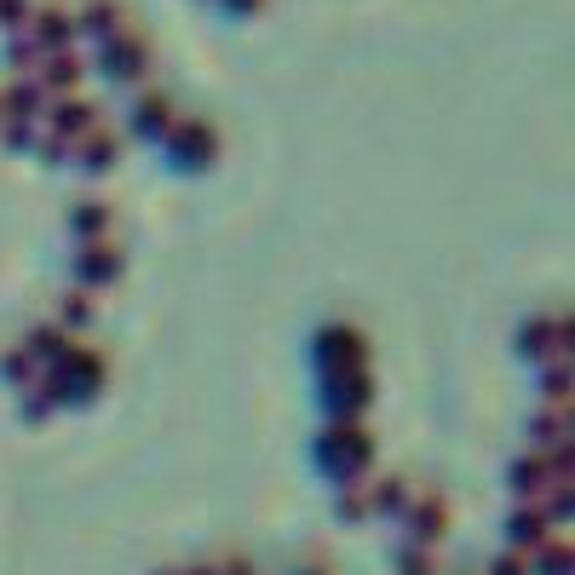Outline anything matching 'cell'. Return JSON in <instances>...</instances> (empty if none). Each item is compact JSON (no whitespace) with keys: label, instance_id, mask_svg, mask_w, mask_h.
I'll return each mask as SVG.
<instances>
[{"label":"cell","instance_id":"cell-1","mask_svg":"<svg viewBox=\"0 0 575 575\" xmlns=\"http://www.w3.org/2000/svg\"><path fill=\"white\" fill-rule=\"evenodd\" d=\"M368 455H374V437H368L363 426H351V420H340L334 432L322 437V460H328V466H340V472L368 466Z\"/></svg>","mask_w":575,"mask_h":575},{"label":"cell","instance_id":"cell-2","mask_svg":"<svg viewBox=\"0 0 575 575\" xmlns=\"http://www.w3.org/2000/svg\"><path fill=\"white\" fill-rule=\"evenodd\" d=\"M443 529H449V506L437 501V495H426V501H414V506H409V535L420 541V547H432Z\"/></svg>","mask_w":575,"mask_h":575},{"label":"cell","instance_id":"cell-3","mask_svg":"<svg viewBox=\"0 0 575 575\" xmlns=\"http://www.w3.org/2000/svg\"><path fill=\"white\" fill-rule=\"evenodd\" d=\"M322 357L334 368H357L363 363V334H357V328H328V334H322Z\"/></svg>","mask_w":575,"mask_h":575},{"label":"cell","instance_id":"cell-4","mask_svg":"<svg viewBox=\"0 0 575 575\" xmlns=\"http://www.w3.org/2000/svg\"><path fill=\"white\" fill-rule=\"evenodd\" d=\"M75 81H81V58H75V52H46V58H41V92L46 87L69 92Z\"/></svg>","mask_w":575,"mask_h":575},{"label":"cell","instance_id":"cell-5","mask_svg":"<svg viewBox=\"0 0 575 575\" xmlns=\"http://www.w3.org/2000/svg\"><path fill=\"white\" fill-rule=\"evenodd\" d=\"M173 150L190 161H207L213 156V127H207V121H179V127H173Z\"/></svg>","mask_w":575,"mask_h":575},{"label":"cell","instance_id":"cell-6","mask_svg":"<svg viewBox=\"0 0 575 575\" xmlns=\"http://www.w3.org/2000/svg\"><path fill=\"white\" fill-rule=\"evenodd\" d=\"M98 104H87V98H64L58 110H52V127L58 133H87V127H98Z\"/></svg>","mask_w":575,"mask_h":575},{"label":"cell","instance_id":"cell-7","mask_svg":"<svg viewBox=\"0 0 575 575\" xmlns=\"http://www.w3.org/2000/svg\"><path fill=\"white\" fill-rule=\"evenodd\" d=\"M368 391H374V386H368V374H363V368H340V380H334V409H340V414L363 409V403H368Z\"/></svg>","mask_w":575,"mask_h":575},{"label":"cell","instance_id":"cell-8","mask_svg":"<svg viewBox=\"0 0 575 575\" xmlns=\"http://www.w3.org/2000/svg\"><path fill=\"white\" fill-rule=\"evenodd\" d=\"M144 64H150V52H144V41L138 35H121V41L110 46V75H144Z\"/></svg>","mask_w":575,"mask_h":575},{"label":"cell","instance_id":"cell-9","mask_svg":"<svg viewBox=\"0 0 575 575\" xmlns=\"http://www.w3.org/2000/svg\"><path fill=\"white\" fill-rule=\"evenodd\" d=\"M69 12L64 6H46V12H35V41L41 46H52V52H64V41H69Z\"/></svg>","mask_w":575,"mask_h":575},{"label":"cell","instance_id":"cell-10","mask_svg":"<svg viewBox=\"0 0 575 575\" xmlns=\"http://www.w3.org/2000/svg\"><path fill=\"white\" fill-rule=\"evenodd\" d=\"M121 271V248L115 242H92L87 253H81V276H92V282H104V276Z\"/></svg>","mask_w":575,"mask_h":575},{"label":"cell","instance_id":"cell-11","mask_svg":"<svg viewBox=\"0 0 575 575\" xmlns=\"http://www.w3.org/2000/svg\"><path fill=\"white\" fill-rule=\"evenodd\" d=\"M512 541H524V547H541V541H547V529H552V518L547 512H541V506H524V512H518V518H512Z\"/></svg>","mask_w":575,"mask_h":575},{"label":"cell","instance_id":"cell-12","mask_svg":"<svg viewBox=\"0 0 575 575\" xmlns=\"http://www.w3.org/2000/svg\"><path fill=\"white\" fill-rule=\"evenodd\" d=\"M110 156H115V133L104 121L87 127V133H81V161H87V167H110Z\"/></svg>","mask_w":575,"mask_h":575},{"label":"cell","instance_id":"cell-13","mask_svg":"<svg viewBox=\"0 0 575 575\" xmlns=\"http://www.w3.org/2000/svg\"><path fill=\"white\" fill-rule=\"evenodd\" d=\"M547 483H552L547 460H524V466H512V489H518V495H535V489H547Z\"/></svg>","mask_w":575,"mask_h":575},{"label":"cell","instance_id":"cell-14","mask_svg":"<svg viewBox=\"0 0 575 575\" xmlns=\"http://www.w3.org/2000/svg\"><path fill=\"white\" fill-rule=\"evenodd\" d=\"M535 564H541V575H570V541H564V535H558V541H541V558H535Z\"/></svg>","mask_w":575,"mask_h":575},{"label":"cell","instance_id":"cell-15","mask_svg":"<svg viewBox=\"0 0 575 575\" xmlns=\"http://www.w3.org/2000/svg\"><path fill=\"white\" fill-rule=\"evenodd\" d=\"M69 340H64V328H35L29 334V357H64Z\"/></svg>","mask_w":575,"mask_h":575},{"label":"cell","instance_id":"cell-16","mask_svg":"<svg viewBox=\"0 0 575 575\" xmlns=\"http://www.w3.org/2000/svg\"><path fill=\"white\" fill-rule=\"evenodd\" d=\"M58 317H64V322H87L92 317V294H81V288L58 294Z\"/></svg>","mask_w":575,"mask_h":575},{"label":"cell","instance_id":"cell-17","mask_svg":"<svg viewBox=\"0 0 575 575\" xmlns=\"http://www.w3.org/2000/svg\"><path fill=\"white\" fill-rule=\"evenodd\" d=\"M75 225L81 230H110V202H81L75 207Z\"/></svg>","mask_w":575,"mask_h":575},{"label":"cell","instance_id":"cell-18","mask_svg":"<svg viewBox=\"0 0 575 575\" xmlns=\"http://www.w3.org/2000/svg\"><path fill=\"white\" fill-rule=\"evenodd\" d=\"M115 23H121L115 0H87V29H115Z\"/></svg>","mask_w":575,"mask_h":575},{"label":"cell","instance_id":"cell-19","mask_svg":"<svg viewBox=\"0 0 575 575\" xmlns=\"http://www.w3.org/2000/svg\"><path fill=\"white\" fill-rule=\"evenodd\" d=\"M547 403H558V409H570V363H558L547 374Z\"/></svg>","mask_w":575,"mask_h":575},{"label":"cell","instance_id":"cell-20","mask_svg":"<svg viewBox=\"0 0 575 575\" xmlns=\"http://www.w3.org/2000/svg\"><path fill=\"white\" fill-rule=\"evenodd\" d=\"M138 121H144V127H161V121H167V98H161V92H144V104H138Z\"/></svg>","mask_w":575,"mask_h":575},{"label":"cell","instance_id":"cell-21","mask_svg":"<svg viewBox=\"0 0 575 575\" xmlns=\"http://www.w3.org/2000/svg\"><path fill=\"white\" fill-rule=\"evenodd\" d=\"M368 506H403V478H380V489H374V495H368Z\"/></svg>","mask_w":575,"mask_h":575},{"label":"cell","instance_id":"cell-22","mask_svg":"<svg viewBox=\"0 0 575 575\" xmlns=\"http://www.w3.org/2000/svg\"><path fill=\"white\" fill-rule=\"evenodd\" d=\"M403 575H437V564H432V552L420 547V552H403Z\"/></svg>","mask_w":575,"mask_h":575},{"label":"cell","instance_id":"cell-23","mask_svg":"<svg viewBox=\"0 0 575 575\" xmlns=\"http://www.w3.org/2000/svg\"><path fill=\"white\" fill-rule=\"evenodd\" d=\"M340 512H345V518H363V512H368V489H363V483H351V489H345Z\"/></svg>","mask_w":575,"mask_h":575},{"label":"cell","instance_id":"cell-24","mask_svg":"<svg viewBox=\"0 0 575 575\" xmlns=\"http://www.w3.org/2000/svg\"><path fill=\"white\" fill-rule=\"evenodd\" d=\"M6 121H0V138H12V144H23L29 138V115H12V110H0Z\"/></svg>","mask_w":575,"mask_h":575},{"label":"cell","instance_id":"cell-25","mask_svg":"<svg viewBox=\"0 0 575 575\" xmlns=\"http://www.w3.org/2000/svg\"><path fill=\"white\" fill-rule=\"evenodd\" d=\"M29 368H35L29 351H6V374H12V380H29Z\"/></svg>","mask_w":575,"mask_h":575},{"label":"cell","instance_id":"cell-26","mask_svg":"<svg viewBox=\"0 0 575 575\" xmlns=\"http://www.w3.org/2000/svg\"><path fill=\"white\" fill-rule=\"evenodd\" d=\"M489 575H524V558H518V552H501V558H495V570Z\"/></svg>","mask_w":575,"mask_h":575},{"label":"cell","instance_id":"cell-27","mask_svg":"<svg viewBox=\"0 0 575 575\" xmlns=\"http://www.w3.org/2000/svg\"><path fill=\"white\" fill-rule=\"evenodd\" d=\"M23 18V0H0V23H18Z\"/></svg>","mask_w":575,"mask_h":575},{"label":"cell","instance_id":"cell-28","mask_svg":"<svg viewBox=\"0 0 575 575\" xmlns=\"http://www.w3.org/2000/svg\"><path fill=\"white\" fill-rule=\"evenodd\" d=\"M225 575H253V564L248 558H225Z\"/></svg>","mask_w":575,"mask_h":575},{"label":"cell","instance_id":"cell-29","mask_svg":"<svg viewBox=\"0 0 575 575\" xmlns=\"http://www.w3.org/2000/svg\"><path fill=\"white\" fill-rule=\"evenodd\" d=\"M184 575H219V570H207V564H196V570H184Z\"/></svg>","mask_w":575,"mask_h":575},{"label":"cell","instance_id":"cell-30","mask_svg":"<svg viewBox=\"0 0 575 575\" xmlns=\"http://www.w3.org/2000/svg\"><path fill=\"white\" fill-rule=\"evenodd\" d=\"M305 575H328V570H317V564H311V570H305Z\"/></svg>","mask_w":575,"mask_h":575},{"label":"cell","instance_id":"cell-31","mask_svg":"<svg viewBox=\"0 0 575 575\" xmlns=\"http://www.w3.org/2000/svg\"><path fill=\"white\" fill-rule=\"evenodd\" d=\"M236 6H259V0H236Z\"/></svg>","mask_w":575,"mask_h":575},{"label":"cell","instance_id":"cell-32","mask_svg":"<svg viewBox=\"0 0 575 575\" xmlns=\"http://www.w3.org/2000/svg\"><path fill=\"white\" fill-rule=\"evenodd\" d=\"M161 575H173V570H161Z\"/></svg>","mask_w":575,"mask_h":575}]
</instances>
